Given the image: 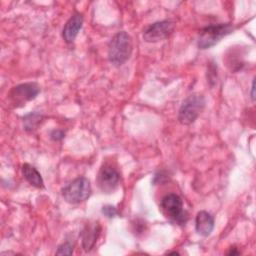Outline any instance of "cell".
I'll return each mask as SVG.
<instances>
[{
    "label": "cell",
    "mask_w": 256,
    "mask_h": 256,
    "mask_svg": "<svg viewBox=\"0 0 256 256\" xmlns=\"http://www.w3.org/2000/svg\"><path fill=\"white\" fill-rule=\"evenodd\" d=\"M133 41L125 31L117 32L108 44V59L115 66L124 64L131 56Z\"/></svg>",
    "instance_id": "cell-1"
},
{
    "label": "cell",
    "mask_w": 256,
    "mask_h": 256,
    "mask_svg": "<svg viewBox=\"0 0 256 256\" xmlns=\"http://www.w3.org/2000/svg\"><path fill=\"white\" fill-rule=\"evenodd\" d=\"M160 211L165 218L177 225H185L188 220V213L183 208L181 197L175 193L165 195L159 205Z\"/></svg>",
    "instance_id": "cell-2"
},
{
    "label": "cell",
    "mask_w": 256,
    "mask_h": 256,
    "mask_svg": "<svg viewBox=\"0 0 256 256\" xmlns=\"http://www.w3.org/2000/svg\"><path fill=\"white\" fill-rule=\"evenodd\" d=\"M206 104L205 97L200 93L189 95L181 104L178 112V121L182 125H190L202 113Z\"/></svg>",
    "instance_id": "cell-3"
},
{
    "label": "cell",
    "mask_w": 256,
    "mask_h": 256,
    "mask_svg": "<svg viewBox=\"0 0 256 256\" xmlns=\"http://www.w3.org/2000/svg\"><path fill=\"white\" fill-rule=\"evenodd\" d=\"M92 193L91 184L86 177H77L61 190L62 197L70 204H78L90 197Z\"/></svg>",
    "instance_id": "cell-4"
},
{
    "label": "cell",
    "mask_w": 256,
    "mask_h": 256,
    "mask_svg": "<svg viewBox=\"0 0 256 256\" xmlns=\"http://www.w3.org/2000/svg\"><path fill=\"white\" fill-rule=\"evenodd\" d=\"M233 26L230 23L212 24L202 28L199 31L198 47L200 49H208L217 44L223 37L233 31Z\"/></svg>",
    "instance_id": "cell-5"
},
{
    "label": "cell",
    "mask_w": 256,
    "mask_h": 256,
    "mask_svg": "<svg viewBox=\"0 0 256 256\" xmlns=\"http://www.w3.org/2000/svg\"><path fill=\"white\" fill-rule=\"evenodd\" d=\"M40 93V87L36 82H27L12 87L7 98L13 107H22L26 102L31 101Z\"/></svg>",
    "instance_id": "cell-6"
},
{
    "label": "cell",
    "mask_w": 256,
    "mask_h": 256,
    "mask_svg": "<svg viewBox=\"0 0 256 256\" xmlns=\"http://www.w3.org/2000/svg\"><path fill=\"white\" fill-rule=\"evenodd\" d=\"M175 24L171 20H162L146 26L143 30V40L148 43H155L168 38L174 31Z\"/></svg>",
    "instance_id": "cell-7"
},
{
    "label": "cell",
    "mask_w": 256,
    "mask_h": 256,
    "mask_svg": "<svg viewBox=\"0 0 256 256\" xmlns=\"http://www.w3.org/2000/svg\"><path fill=\"white\" fill-rule=\"evenodd\" d=\"M120 174L118 170L109 163L101 166L97 175V184L102 193L111 194L119 185Z\"/></svg>",
    "instance_id": "cell-8"
},
{
    "label": "cell",
    "mask_w": 256,
    "mask_h": 256,
    "mask_svg": "<svg viewBox=\"0 0 256 256\" xmlns=\"http://www.w3.org/2000/svg\"><path fill=\"white\" fill-rule=\"evenodd\" d=\"M100 233L101 226L98 221H92L85 224L80 233L82 248L85 252H90L93 249Z\"/></svg>",
    "instance_id": "cell-9"
},
{
    "label": "cell",
    "mask_w": 256,
    "mask_h": 256,
    "mask_svg": "<svg viewBox=\"0 0 256 256\" xmlns=\"http://www.w3.org/2000/svg\"><path fill=\"white\" fill-rule=\"evenodd\" d=\"M83 24L82 14L75 12L65 23L62 30V37L67 43H72L78 35Z\"/></svg>",
    "instance_id": "cell-10"
},
{
    "label": "cell",
    "mask_w": 256,
    "mask_h": 256,
    "mask_svg": "<svg viewBox=\"0 0 256 256\" xmlns=\"http://www.w3.org/2000/svg\"><path fill=\"white\" fill-rule=\"evenodd\" d=\"M214 228V218L213 216L204 210H201L197 213L195 218V229L196 232L204 237H207L211 234Z\"/></svg>",
    "instance_id": "cell-11"
},
{
    "label": "cell",
    "mask_w": 256,
    "mask_h": 256,
    "mask_svg": "<svg viewBox=\"0 0 256 256\" xmlns=\"http://www.w3.org/2000/svg\"><path fill=\"white\" fill-rule=\"evenodd\" d=\"M22 171V175L23 177L26 179V181L36 187V188H44V181L43 178L41 176V174L39 173V171L32 165L25 163L22 165L21 168Z\"/></svg>",
    "instance_id": "cell-12"
},
{
    "label": "cell",
    "mask_w": 256,
    "mask_h": 256,
    "mask_svg": "<svg viewBox=\"0 0 256 256\" xmlns=\"http://www.w3.org/2000/svg\"><path fill=\"white\" fill-rule=\"evenodd\" d=\"M43 116L40 113L37 112H31L23 117V123H24V129L26 131H33L37 128V126L42 121Z\"/></svg>",
    "instance_id": "cell-13"
},
{
    "label": "cell",
    "mask_w": 256,
    "mask_h": 256,
    "mask_svg": "<svg viewBox=\"0 0 256 256\" xmlns=\"http://www.w3.org/2000/svg\"><path fill=\"white\" fill-rule=\"evenodd\" d=\"M73 253V244L66 241L58 246L55 254L56 255H72Z\"/></svg>",
    "instance_id": "cell-14"
},
{
    "label": "cell",
    "mask_w": 256,
    "mask_h": 256,
    "mask_svg": "<svg viewBox=\"0 0 256 256\" xmlns=\"http://www.w3.org/2000/svg\"><path fill=\"white\" fill-rule=\"evenodd\" d=\"M101 211L108 218H113V217H115L118 214L117 209L114 206H112V205H105V206H103Z\"/></svg>",
    "instance_id": "cell-15"
},
{
    "label": "cell",
    "mask_w": 256,
    "mask_h": 256,
    "mask_svg": "<svg viewBox=\"0 0 256 256\" xmlns=\"http://www.w3.org/2000/svg\"><path fill=\"white\" fill-rule=\"evenodd\" d=\"M64 136H65V133H64V131H62V130H53L52 132H51V134H50V137H51V139L52 140H54V141H59V140H62L63 138H64Z\"/></svg>",
    "instance_id": "cell-16"
},
{
    "label": "cell",
    "mask_w": 256,
    "mask_h": 256,
    "mask_svg": "<svg viewBox=\"0 0 256 256\" xmlns=\"http://www.w3.org/2000/svg\"><path fill=\"white\" fill-rule=\"evenodd\" d=\"M227 254L228 255H238V254H240V251H238L237 248H235V247H231L229 249V251L227 252Z\"/></svg>",
    "instance_id": "cell-17"
},
{
    "label": "cell",
    "mask_w": 256,
    "mask_h": 256,
    "mask_svg": "<svg viewBox=\"0 0 256 256\" xmlns=\"http://www.w3.org/2000/svg\"><path fill=\"white\" fill-rule=\"evenodd\" d=\"M254 90H255V79H253V81H252V86H251V100H252V101L255 100V93H254Z\"/></svg>",
    "instance_id": "cell-18"
}]
</instances>
